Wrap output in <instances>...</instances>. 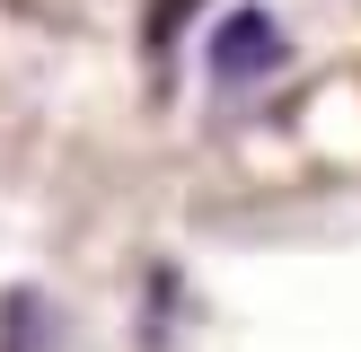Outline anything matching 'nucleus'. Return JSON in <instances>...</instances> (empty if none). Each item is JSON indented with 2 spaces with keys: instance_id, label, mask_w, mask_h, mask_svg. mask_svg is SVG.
Segmentation results:
<instances>
[{
  "instance_id": "obj_1",
  "label": "nucleus",
  "mask_w": 361,
  "mask_h": 352,
  "mask_svg": "<svg viewBox=\"0 0 361 352\" xmlns=\"http://www.w3.org/2000/svg\"><path fill=\"white\" fill-rule=\"evenodd\" d=\"M282 27H274V9H229L221 27H212V44H203V70L221 88H247V80H274L282 70Z\"/></svg>"
}]
</instances>
